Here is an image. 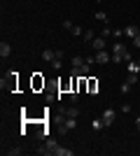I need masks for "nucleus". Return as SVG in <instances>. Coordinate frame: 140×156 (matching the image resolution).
Instances as JSON below:
<instances>
[{"mask_svg": "<svg viewBox=\"0 0 140 156\" xmlns=\"http://www.w3.org/2000/svg\"><path fill=\"white\" fill-rule=\"evenodd\" d=\"M56 149H59V142H56V140H52V137H47L45 144H42V149H38V154L49 156V154H56Z\"/></svg>", "mask_w": 140, "mask_h": 156, "instance_id": "1", "label": "nucleus"}, {"mask_svg": "<svg viewBox=\"0 0 140 156\" xmlns=\"http://www.w3.org/2000/svg\"><path fill=\"white\" fill-rule=\"evenodd\" d=\"M77 128V119L75 117H63V124H61V133H68V130Z\"/></svg>", "mask_w": 140, "mask_h": 156, "instance_id": "2", "label": "nucleus"}, {"mask_svg": "<svg viewBox=\"0 0 140 156\" xmlns=\"http://www.w3.org/2000/svg\"><path fill=\"white\" fill-rule=\"evenodd\" d=\"M114 117H117V110H112V107L103 110V121H105V126H112L114 124Z\"/></svg>", "mask_w": 140, "mask_h": 156, "instance_id": "3", "label": "nucleus"}, {"mask_svg": "<svg viewBox=\"0 0 140 156\" xmlns=\"http://www.w3.org/2000/svg\"><path fill=\"white\" fill-rule=\"evenodd\" d=\"M110 61H112V54H107L105 49L96 51V63H110Z\"/></svg>", "mask_w": 140, "mask_h": 156, "instance_id": "4", "label": "nucleus"}, {"mask_svg": "<svg viewBox=\"0 0 140 156\" xmlns=\"http://www.w3.org/2000/svg\"><path fill=\"white\" fill-rule=\"evenodd\" d=\"M61 117H75V119H77V117H80V110H77L75 105H73V107H66V110L61 107Z\"/></svg>", "mask_w": 140, "mask_h": 156, "instance_id": "5", "label": "nucleus"}, {"mask_svg": "<svg viewBox=\"0 0 140 156\" xmlns=\"http://www.w3.org/2000/svg\"><path fill=\"white\" fill-rule=\"evenodd\" d=\"M128 49L124 44H121V42H114V47H112V56H121V58H124V54H126Z\"/></svg>", "mask_w": 140, "mask_h": 156, "instance_id": "6", "label": "nucleus"}, {"mask_svg": "<svg viewBox=\"0 0 140 156\" xmlns=\"http://www.w3.org/2000/svg\"><path fill=\"white\" fill-rule=\"evenodd\" d=\"M9 54H12V47L7 44V42H0V56H2V58H9Z\"/></svg>", "mask_w": 140, "mask_h": 156, "instance_id": "7", "label": "nucleus"}, {"mask_svg": "<svg viewBox=\"0 0 140 156\" xmlns=\"http://www.w3.org/2000/svg\"><path fill=\"white\" fill-rule=\"evenodd\" d=\"M93 49H96V51H100V49H105V37H103V35H100V37H93Z\"/></svg>", "mask_w": 140, "mask_h": 156, "instance_id": "8", "label": "nucleus"}, {"mask_svg": "<svg viewBox=\"0 0 140 156\" xmlns=\"http://www.w3.org/2000/svg\"><path fill=\"white\" fill-rule=\"evenodd\" d=\"M98 89H100V84H98V79H89V93H98Z\"/></svg>", "mask_w": 140, "mask_h": 156, "instance_id": "9", "label": "nucleus"}, {"mask_svg": "<svg viewBox=\"0 0 140 156\" xmlns=\"http://www.w3.org/2000/svg\"><path fill=\"white\" fill-rule=\"evenodd\" d=\"M91 126H93V130H103V128H107V126H105V121H103V117H100V119H93V121H91Z\"/></svg>", "mask_w": 140, "mask_h": 156, "instance_id": "10", "label": "nucleus"}, {"mask_svg": "<svg viewBox=\"0 0 140 156\" xmlns=\"http://www.w3.org/2000/svg\"><path fill=\"white\" fill-rule=\"evenodd\" d=\"M75 151L73 149H68V147H59V149H56V154L54 156H73Z\"/></svg>", "mask_w": 140, "mask_h": 156, "instance_id": "11", "label": "nucleus"}, {"mask_svg": "<svg viewBox=\"0 0 140 156\" xmlns=\"http://www.w3.org/2000/svg\"><path fill=\"white\" fill-rule=\"evenodd\" d=\"M42 58H45V61H49V63H52V61L56 58V51H52V49H45V51H42Z\"/></svg>", "mask_w": 140, "mask_h": 156, "instance_id": "12", "label": "nucleus"}, {"mask_svg": "<svg viewBox=\"0 0 140 156\" xmlns=\"http://www.w3.org/2000/svg\"><path fill=\"white\" fill-rule=\"evenodd\" d=\"M138 30H140V28H135V26H126V28H124V35H128V37H135V35H138Z\"/></svg>", "mask_w": 140, "mask_h": 156, "instance_id": "13", "label": "nucleus"}, {"mask_svg": "<svg viewBox=\"0 0 140 156\" xmlns=\"http://www.w3.org/2000/svg\"><path fill=\"white\" fill-rule=\"evenodd\" d=\"M126 68H128V72H135V75L140 72V65H138V61H131V63H126Z\"/></svg>", "mask_w": 140, "mask_h": 156, "instance_id": "14", "label": "nucleus"}, {"mask_svg": "<svg viewBox=\"0 0 140 156\" xmlns=\"http://www.w3.org/2000/svg\"><path fill=\"white\" fill-rule=\"evenodd\" d=\"M38 137H40V140H47V137H49V130H47V126H42V128L38 130Z\"/></svg>", "mask_w": 140, "mask_h": 156, "instance_id": "15", "label": "nucleus"}, {"mask_svg": "<svg viewBox=\"0 0 140 156\" xmlns=\"http://www.w3.org/2000/svg\"><path fill=\"white\" fill-rule=\"evenodd\" d=\"M5 154H7V156H19L21 149H19V147H9V149H5Z\"/></svg>", "mask_w": 140, "mask_h": 156, "instance_id": "16", "label": "nucleus"}, {"mask_svg": "<svg viewBox=\"0 0 140 156\" xmlns=\"http://www.w3.org/2000/svg\"><path fill=\"white\" fill-rule=\"evenodd\" d=\"M93 37H96L93 30H84V35H82V40H87V42H93Z\"/></svg>", "mask_w": 140, "mask_h": 156, "instance_id": "17", "label": "nucleus"}, {"mask_svg": "<svg viewBox=\"0 0 140 156\" xmlns=\"http://www.w3.org/2000/svg\"><path fill=\"white\" fill-rule=\"evenodd\" d=\"M82 65H84V58H82V56H75L73 58V68H82Z\"/></svg>", "mask_w": 140, "mask_h": 156, "instance_id": "18", "label": "nucleus"}, {"mask_svg": "<svg viewBox=\"0 0 140 156\" xmlns=\"http://www.w3.org/2000/svg\"><path fill=\"white\" fill-rule=\"evenodd\" d=\"M126 82H128V84H131V86H133L135 82H138V75H135V72H128V77H126Z\"/></svg>", "mask_w": 140, "mask_h": 156, "instance_id": "19", "label": "nucleus"}, {"mask_svg": "<svg viewBox=\"0 0 140 156\" xmlns=\"http://www.w3.org/2000/svg\"><path fill=\"white\" fill-rule=\"evenodd\" d=\"M70 33H73L75 37H82V35H84V30H82L80 26H73V30H70Z\"/></svg>", "mask_w": 140, "mask_h": 156, "instance_id": "20", "label": "nucleus"}, {"mask_svg": "<svg viewBox=\"0 0 140 156\" xmlns=\"http://www.w3.org/2000/svg\"><path fill=\"white\" fill-rule=\"evenodd\" d=\"M73 26H75V23H73L70 19H66V21H63V28H66V30H73Z\"/></svg>", "mask_w": 140, "mask_h": 156, "instance_id": "21", "label": "nucleus"}, {"mask_svg": "<svg viewBox=\"0 0 140 156\" xmlns=\"http://www.w3.org/2000/svg\"><path fill=\"white\" fill-rule=\"evenodd\" d=\"M119 91H121V93H128V91H131V84H128V82H124V84H121V89H119Z\"/></svg>", "mask_w": 140, "mask_h": 156, "instance_id": "22", "label": "nucleus"}, {"mask_svg": "<svg viewBox=\"0 0 140 156\" xmlns=\"http://www.w3.org/2000/svg\"><path fill=\"white\" fill-rule=\"evenodd\" d=\"M96 19H98V21H103V23H105V21H107V14H105V12H98V14H96Z\"/></svg>", "mask_w": 140, "mask_h": 156, "instance_id": "23", "label": "nucleus"}, {"mask_svg": "<svg viewBox=\"0 0 140 156\" xmlns=\"http://www.w3.org/2000/svg\"><path fill=\"white\" fill-rule=\"evenodd\" d=\"M133 44H135V49H140V30H138V35L133 37Z\"/></svg>", "mask_w": 140, "mask_h": 156, "instance_id": "24", "label": "nucleus"}, {"mask_svg": "<svg viewBox=\"0 0 140 156\" xmlns=\"http://www.w3.org/2000/svg\"><path fill=\"white\" fill-rule=\"evenodd\" d=\"M100 35H103V37H107V35H112V28H107V26H105V28H103V33H100Z\"/></svg>", "mask_w": 140, "mask_h": 156, "instance_id": "25", "label": "nucleus"}, {"mask_svg": "<svg viewBox=\"0 0 140 156\" xmlns=\"http://www.w3.org/2000/svg\"><path fill=\"white\" fill-rule=\"evenodd\" d=\"M112 35H114V37H121V35H124V30H121V28H114Z\"/></svg>", "mask_w": 140, "mask_h": 156, "instance_id": "26", "label": "nucleus"}, {"mask_svg": "<svg viewBox=\"0 0 140 156\" xmlns=\"http://www.w3.org/2000/svg\"><path fill=\"white\" fill-rule=\"evenodd\" d=\"M138 133H140V117H138Z\"/></svg>", "mask_w": 140, "mask_h": 156, "instance_id": "27", "label": "nucleus"}, {"mask_svg": "<svg viewBox=\"0 0 140 156\" xmlns=\"http://www.w3.org/2000/svg\"><path fill=\"white\" fill-rule=\"evenodd\" d=\"M138 65H140V61H138Z\"/></svg>", "mask_w": 140, "mask_h": 156, "instance_id": "28", "label": "nucleus"}]
</instances>
